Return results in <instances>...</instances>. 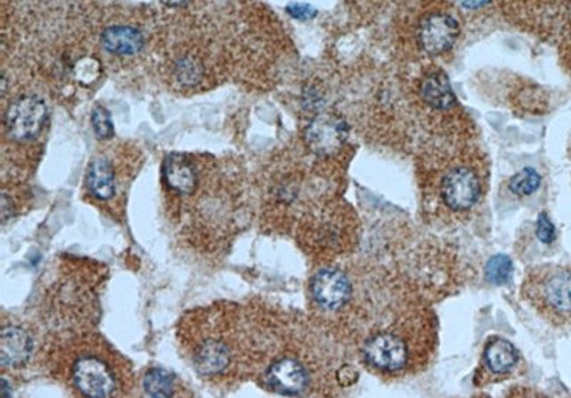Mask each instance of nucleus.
Instances as JSON below:
<instances>
[{
	"label": "nucleus",
	"mask_w": 571,
	"mask_h": 398,
	"mask_svg": "<svg viewBox=\"0 0 571 398\" xmlns=\"http://www.w3.org/2000/svg\"><path fill=\"white\" fill-rule=\"evenodd\" d=\"M537 237L544 244L553 243L554 237H556L553 223L549 219V215L546 213H542L539 215V220H537Z\"/></svg>",
	"instance_id": "nucleus-23"
},
{
	"label": "nucleus",
	"mask_w": 571,
	"mask_h": 398,
	"mask_svg": "<svg viewBox=\"0 0 571 398\" xmlns=\"http://www.w3.org/2000/svg\"><path fill=\"white\" fill-rule=\"evenodd\" d=\"M482 194V176L468 165L452 166L438 180V200L452 213L469 212L477 205Z\"/></svg>",
	"instance_id": "nucleus-1"
},
{
	"label": "nucleus",
	"mask_w": 571,
	"mask_h": 398,
	"mask_svg": "<svg viewBox=\"0 0 571 398\" xmlns=\"http://www.w3.org/2000/svg\"><path fill=\"white\" fill-rule=\"evenodd\" d=\"M483 360L493 374H506L518 366V348L504 338H494L485 345Z\"/></svg>",
	"instance_id": "nucleus-15"
},
{
	"label": "nucleus",
	"mask_w": 571,
	"mask_h": 398,
	"mask_svg": "<svg viewBox=\"0 0 571 398\" xmlns=\"http://www.w3.org/2000/svg\"><path fill=\"white\" fill-rule=\"evenodd\" d=\"M160 2L169 8H182V6L191 4L192 0H160Z\"/></svg>",
	"instance_id": "nucleus-26"
},
{
	"label": "nucleus",
	"mask_w": 571,
	"mask_h": 398,
	"mask_svg": "<svg viewBox=\"0 0 571 398\" xmlns=\"http://www.w3.org/2000/svg\"><path fill=\"white\" fill-rule=\"evenodd\" d=\"M162 173L163 180L169 189L182 196L193 193L198 184V176L193 165L179 153H173L165 158Z\"/></svg>",
	"instance_id": "nucleus-11"
},
{
	"label": "nucleus",
	"mask_w": 571,
	"mask_h": 398,
	"mask_svg": "<svg viewBox=\"0 0 571 398\" xmlns=\"http://www.w3.org/2000/svg\"><path fill=\"white\" fill-rule=\"evenodd\" d=\"M11 206H9L8 196L4 194V196H2V222H4V224L8 222L9 219H12V213H9V210H12ZM12 212H13V210H12Z\"/></svg>",
	"instance_id": "nucleus-25"
},
{
	"label": "nucleus",
	"mask_w": 571,
	"mask_h": 398,
	"mask_svg": "<svg viewBox=\"0 0 571 398\" xmlns=\"http://www.w3.org/2000/svg\"><path fill=\"white\" fill-rule=\"evenodd\" d=\"M362 353L367 366L380 373L402 371L412 359L409 343L395 331L371 334Z\"/></svg>",
	"instance_id": "nucleus-2"
},
{
	"label": "nucleus",
	"mask_w": 571,
	"mask_h": 398,
	"mask_svg": "<svg viewBox=\"0 0 571 398\" xmlns=\"http://www.w3.org/2000/svg\"><path fill=\"white\" fill-rule=\"evenodd\" d=\"M92 125H94L97 137L111 139V137L115 136V127L111 123L110 113L102 106L94 109V115H92Z\"/></svg>",
	"instance_id": "nucleus-21"
},
{
	"label": "nucleus",
	"mask_w": 571,
	"mask_h": 398,
	"mask_svg": "<svg viewBox=\"0 0 571 398\" xmlns=\"http://www.w3.org/2000/svg\"><path fill=\"white\" fill-rule=\"evenodd\" d=\"M423 101L436 110H449L456 104V97L445 73L436 70L428 73L420 85Z\"/></svg>",
	"instance_id": "nucleus-13"
},
{
	"label": "nucleus",
	"mask_w": 571,
	"mask_h": 398,
	"mask_svg": "<svg viewBox=\"0 0 571 398\" xmlns=\"http://www.w3.org/2000/svg\"><path fill=\"white\" fill-rule=\"evenodd\" d=\"M265 380L279 394L300 395L309 388L310 374L302 362L284 357L269 367Z\"/></svg>",
	"instance_id": "nucleus-9"
},
{
	"label": "nucleus",
	"mask_w": 571,
	"mask_h": 398,
	"mask_svg": "<svg viewBox=\"0 0 571 398\" xmlns=\"http://www.w3.org/2000/svg\"><path fill=\"white\" fill-rule=\"evenodd\" d=\"M73 381L77 390L87 397H109L116 390L115 374L103 360L94 355H85L75 362Z\"/></svg>",
	"instance_id": "nucleus-6"
},
{
	"label": "nucleus",
	"mask_w": 571,
	"mask_h": 398,
	"mask_svg": "<svg viewBox=\"0 0 571 398\" xmlns=\"http://www.w3.org/2000/svg\"><path fill=\"white\" fill-rule=\"evenodd\" d=\"M102 45L110 53L130 56L143 49L144 39L143 35L132 26H111L102 35Z\"/></svg>",
	"instance_id": "nucleus-12"
},
{
	"label": "nucleus",
	"mask_w": 571,
	"mask_h": 398,
	"mask_svg": "<svg viewBox=\"0 0 571 398\" xmlns=\"http://www.w3.org/2000/svg\"><path fill=\"white\" fill-rule=\"evenodd\" d=\"M533 302L557 314H571V272L556 270L532 277L525 286Z\"/></svg>",
	"instance_id": "nucleus-4"
},
{
	"label": "nucleus",
	"mask_w": 571,
	"mask_h": 398,
	"mask_svg": "<svg viewBox=\"0 0 571 398\" xmlns=\"http://www.w3.org/2000/svg\"><path fill=\"white\" fill-rule=\"evenodd\" d=\"M485 279L492 284L502 286L509 283L513 274V262L509 256L496 255L485 264Z\"/></svg>",
	"instance_id": "nucleus-18"
},
{
	"label": "nucleus",
	"mask_w": 571,
	"mask_h": 398,
	"mask_svg": "<svg viewBox=\"0 0 571 398\" xmlns=\"http://www.w3.org/2000/svg\"><path fill=\"white\" fill-rule=\"evenodd\" d=\"M11 395L12 391L11 388H9L8 381H6V378H4V380H2V397H11Z\"/></svg>",
	"instance_id": "nucleus-27"
},
{
	"label": "nucleus",
	"mask_w": 571,
	"mask_h": 398,
	"mask_svg": "<svg viewBox=\"0 0 571 398\" xmlns=\"http://www.w3.org/2000/svg\"><path fill=\"white\" fill-rule=\"evenodd\" d=\"M310 290L314 302L327 312L343 309L352 297V283L349 277L334 267L320 270L319 273L313 277Z\"/></svg>",
	"instance_id": "nucleus-7"
},
{
	"label": "nucleus",
	"mask_w": 571,
	"mask_h": 398,
	"mask_svg": "<svg viewBox=\"0 0 571 398\" xmlns=\"http://www.w3.org/2000/svg\"><path fill=\"white\" fill-rule=\"evenodd\" d=\"M176 76L184 85H196L203 76V66L194 58L180 59L176 65Z\"/></svg>",
	"instance_id": "nucleus-20"
},
{
	"label": "nucleus",
	"mask_w": 571,
	"mask_h": 398,
	"mask_svg": "<svg viewBox=\"0 0 571 398\" xmlns=\"http://www.w3.org/2000/svg\"><path fill=\"white\" fill-rule=\"evenodd\" d=\"M173 388H175V378L167 370L151 369L144 376L143 390L149 397H172Z\"/></svg>",
	"instance_id": "nucleus-17"
},
{
	"label": "nucleus",
	"mask_w": 571,
	"mask_h": 398,
	"mask_svg": "<svg viewBox=\"0 0 571 398\" xmlns=\"http://www.w3.org/2000/svg\"><path fill=\"white\" fill-rule=\"evenodd\" d=\"M231 362V352L219 341H206L194 354V367L201 376H216L222 373Z\"/></svg>",
	"instance_id": "nucleus-14"
},
{
	"label": "nucleus",
	"mask_w": 571,
	"mask_h": 398,
	"mask_svg": "<svg viewBox=\"0 0 571 398\" xmlns=\"http://www.w3.org/2000/svg\"><path fill=\"white\" fill-rule=\"evenodd\" d=\"M286 12L291 18L298 19V20H310L317 16L316 8H313L312 4H303V2H291L286 6Z\"/></svg>",
	"instance_id": "nucleus-22"
},
{
	"label": "nucleus",
	"mask_w": 571,
	"mask_h": 398,
	"mask_svg": "<svg viewBox=\"0 0 571 398\" xmlns=\"http://www.w3.org/2000/svg\"><path fill=\"white\" fill-rule=\"evenodd\" d=\"M540 183H542V177L539 173L533 169H525L511 177L509 189L511 193L518 196H530L539 189Z\"/></svg>",
	"instance_id": "nucleus-19"
},
{
	"label": "nucleus",
	"mask_w": 571,
	"mask_h": 398,
	"mask_svg": "<svg viewBox=\"0 0 571 398\" xmlns=\"http://www.w3.org/2000/svg\"><path fill=\"white\" fill-rule=\"evenodd\" d=\"M349 129L340 116L323 113L316 116L306 129V143L314 155L331 156L343 148L347 141Z\"/></svg>",
	"instance_id": "nucleus-5"
},
{
	"label": "nucleus",
	"mask_w": 571,
	"mask_h": 398,
	"mask_svg": "<svg viewBox=\"0 0 571 398\" xmlns=\"http://www.w3.org/2000/svg\"><path fill=\"white\" fill-rule=\"evenodd\" d=\"M461 37V28L456 19L445 13H433L421 22L419 29V45L431 56L449 51Z\"/></svg>",
	"instance_id": "nucleus-8"
},
{
	"label": "nucleus",
	"mask_w": 571,
	"mask_h": 398,
	"mask_svg": "<svg viewBox=\"0 0 571 398\" xmlns=\"http://www.w3.org/2000/svg\"><path fill=\"white\" fill-rule=\"evenodd\" d=\"M87 187L94 198L110 200L116 193L115 170L104 158H97L90 165L86 179Z\"/></svg>",
	"instance_id": "nucleus-16"
},
{
	"label": "nucleus",
	"mask_w": 571,
	"mask_h": 398,
	"mask_svg": "<svg viewBox=\"0 0 571 398\" xmlns=\"http://www.w3.org/2000/svg\"><path fill=\"white\" fill-rule=\"evenodd\" d=\"M33 341L20 327H6L0 337V364L19 367L25 364L32 354Z\"/></svg>",
	"instance_id": "nucleus-10"
},
{
	"label": "nucleus",
	"mask_w": 571,
	"mask_h": 398,
	"mask_svg": "<svg viewBox=\"0 0 571 398\" xmlns=\"http://www.w3.org/2000/svg\"><path fill=\"white\" fill-rule=\"evenodd\" d=\"M461 6L466 9H480L489 4L492 0H459Z\"/></svg>",
	"instance_id": "nucleus-24"
},
{
	"label": "nucleus",
	"mask_w": 571,
	"mask_h": 398,
	"mask_svg": "<svg viewBox=\"0 0 571 398\" xmlns=\"http://www.w3.org/2000/svg\"><path fill=\"white\" fill-rule=\"evenodd\" d=\"M46 118L47 106L42 97H20L9 106L4 127L13 141H30L44 129Z\"/></svg>",
	"instance_id": "nucleus-3"
}]
</instances>
